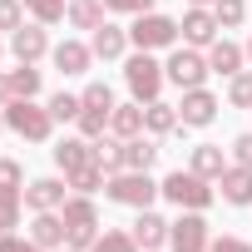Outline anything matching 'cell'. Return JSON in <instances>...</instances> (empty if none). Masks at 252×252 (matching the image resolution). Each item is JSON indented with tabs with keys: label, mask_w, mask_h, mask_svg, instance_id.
Here are the masks:
<instances>
[{
	"label": "cell",
	"mask_w": 252,
	"mask_h": 252,
	"mask_svg": "<svg viewBox=\"0 0 252 252\" xmlns=\"http://www.w3.org/2000/svg\"><path fill=\"white\" fill-rule=\"evenodd\" d=\"M60 252H74V247H60Z\"/></svg>",
	"instance_id": "obj_47"
},
{
	"label": "cell",
	"mask_w": 252,
	"mask_h": 252,
	"mask_svg": "<svg viewBox=\"0 0 252 252\" xmlns=\"http://www.w3.org/2000/svg\"><path fill=\"white\" fill-rule=\"evenodd\" d=\"M25 25V0H0V35H15Z\"/></svg>",
	"instance_id": "obj_36"
},
{
	"label": "cell",
	"mask_w": 252,
	"mask_h": 252,
	"mask_svg": "<svg viewBox=\"0 0 252 252\" xmlns=\"http://www.w3.org/2000/svg\"><path fill=\"white\" fill-rule=\"evenodd\" d=\"M64 198H69V178L45 173V178H30V183H25V208H30V213H60Z\"/></svg>",
	"instance_id": "obj_12"
},
{
	"label": "cell",
	"mask_w": 252,
	"mask_h": 252,
	"mask_svg": "<svg viewBox=\"0 0 252 252\" xmlns=\"http://www.w3.org/2000/svg\"><path fill=\"white\" fill-rule=\"evenodd\" d=\"M104 10H114V15H144V10H154V0H104Z\"/></svg>",
	"instance_id": "obj_39"
},
{
	"label": "cell",
	"mask_w": 252,
	"mask_h": 252,
	"mask_svg": "<svg viewBox=\"0 0 252 252\" xmlns=\"http://www.w3.org/2000/svg\"><path fill=\"white\" fill-rule=\"evenodd\" d=\"M158 188H163V198H168L178 213H208V208H213V198H218V183L198 178L193 168H173Z\"/></svg>",
	"instance_id": "obj_1"
},
{
	"label": "cell",
	"mask_w": 252,
	"mask_h": 252,
	"mask_svg": "<svg viewBox=\"0 0 252 252\" xmlns=\"http://www.w3.org/2000/svg\"><path fill=\"white\" fill-rule=\"evenodd\" d=\"M10 99H15V89H10V74H5V69H0V109H5Z\"/></svg>",
	"instance_id": "obj_42"
},
{
	"label": "cell",
	"mask_w": 252,
	"mask_h": 252,
	"mask_svg": "<svg viewBox=\"0 0 252 252\" xmlns=\"http://www.w3.org/2000/svg\"><path fill=\"white\" fill-rule=\"evenodd\" d=\"M227 104L232 109H252V69H242V74L227 79Z\"/></svg>",
	"instance_id": "obj_35"
},
{
	"label": "cell",
	"mask_w": 252,
	"mask_h": 252,
	"mask_svg": "<svg viewBox=\"0 0 252 252\" xmlns=\"http://www.w3.org/2000/svg\"><path fill=\"white\" fill-rule=\"evenodd\" d=\"M104 183H109V173H104L99 163H84V168H74V173H69V188H74V193H89V198H94Z\"/></svg>",
	"instance_id": "obj_28"
},
{
	"label": "cell",
	"mask_w": 252,
	"mask_h": 252,
	"mask_svg": "<svg viewBox=\"0 0 252 252\" xmlns=\"http://www.w3.org/2000/svg\"><path fill=\"white\" fill-rule=\"evenodd\" d=\"M94 163H99L109 178L124 173V139H114V134H109V139H94Z\"/></svg>",
	"instance_id": "obj_25"
},
{
	"label": "cell",
	"mask_w": 252,
	"mask_h": 252,
	"mask_svg": "<svg viewBox=\"0 0 252 252\" xmlns=\"http://www.w3.org/2000/svg\"><path fill=\"white\" fill-rule=\"evenodd\" d=\"M129 232H134L139 252H163L168 247V218H158L154 208H139V218L129 222Z\"/></svg>",
	"instance_id": "obj_13"
},
{
	"label": "cell",
	"mask_w": 252,
	"mask_h": 252,
	"mask_svg": "<svg viewBox=\"0 0 252 252\" xmlns=\"http://www.w3.org/2000/svg\"><path fill=\"white\" fill-rule=\"evenodd\" d=\"M227 163H232V158L222 154V144H193V154H188V168H193L198 178H208V183H218Z\"/></svg>",
	"instance_id": "obj_19"
},
{
	"label": "cell",
	"mask_w": 252,
	"mask_h": 252,
	"mask_svg": "<svg viewBox=\"0 0 252 252\" xmlns=\"http://www.w3.org/2000/svg\"><path fill=\"white\" fill-rule=\"evenodd\" d=\"M79 99H84V109H104V114H114V89H109L104 79L84 84V89H79Z\"/></svg>",
	"instance_id": "obj_34"
},
{
	"label": "cell",
	"mask_w": 252,
	"mask_h": 252,
	"mask_svg": "<svg viewBox=\"0 0 252 252\" xmlns=\"http://www.w3.org/2000/svg\"><path fill=\"white\" fill-rule=\"evenodd\" d=\"M163 74H168V84H178V89H203L208 84V50H193V45H173L168 50V60H163Z\"/></svg>",
	"instance_id": "obj_7"
},
{
	"label": "cell",
	"mask_w": 252,
	"mask_h": 252,
	"mask_svg": "<svg viewBox=\"0 0 252 252\" xmlns=\"http://www.w3.org/2000/svg\"><path fill=\"white\" fill-rule=\"evenodd\" d=\"M50 154H55V168H60V173L69 178L74 168L94 163V139H84V134H69V139H60V144H55Z\"/></svg>",
	"instance_id": "obj_15"
},
{
	"label": "cell",
	"mask_w": 252,
	"mask_h": 252,
	"mask_svg": "<svg viewBox=\"0 0 252 252\" xmlns=\"http://www.w3.org/2000/svg\"><path fill=\"white\" fill-rule=\"evenodd\" d=\"M104 15H109L104 0H69V10H64V20H69L74 30H89V35L104 25Z\"/></svg>",
	"instance_id": "obj_24"
},
{
	"label": "cell",
	"mask_w": 252,
	"mask_h": 252,
	"mask_svg": "<svg viewBox=\"0 0 252 252\" xmlns=\"http://www.w3.org/2000/svg\"><path fill=\"white\" fill-rule=\"evenodd\" d=\"M218 193H222V203H227V208H252V168L227 163V168H222V178H218Z\"/></svg>",
	"instance_id": "obj_16"
},
{
	"label": "cell",
	"mask_w": 252,
	"mask_h": 252,
	"mask_svg": "<svg viewBox=\"0 0 252 252\" xmlns=\"http://www.w3.org/2000/svg\"><path fill=\"white\" fill-rule=\"evenodd\" d=\"M30 237H35L45 252H60V247H64V237H69L64 213H35V218H30Z\"/></svg>",
	"instance_id": "obj_20"
},
{
	"label": "cell",
	"mask_w": 252,
	"mask_h": 252,
	"mask_svg": "<svg viewBox=\"0 0 252 252\" xmlns=\"http://www.w3.org/2000/svg\"><path fill=\"white\" fill-rule=\"evenodd\" d=\"M242 50H247V60H252V35H247V45H242Z\"/></svg>",
	"instance_id": "obj_43"
},
{
	"label": "cell",
	"mask_w": 252,
	"mask_h": 252,
	"mask_svg": "<svg viewBox=\"0 0 252 252\" xmlns=\"http://www.w3.org/2000/svg\"><path fill=\"white\" fill-rule=\"evenodd\" d=\"M213 242V227L203 213H178L168 222V252H208Z\"/></svg>",
	"instance_id": "obj_8"
},
{
	"label": "cell",
	"mask_w": 252,
	"mask_h": 252,
	"mask_svg": "<svg viewBox=\"0 0 252 252\" xmlns=\"http://www.w3.org/2000/svg\"><path fill=\"white\" fill-rule=\"evenodd\" d=\"M178 30H183V45H193V50H208V45L222 35V25H218L213 5H188V10H183V20H178Z\"/></svg>",
	"instance_id": "obj_11"
},
{
	"label": "cell",
	"mask_w": 252,
	"mask_h": 252,
	"mask_svg": "<svg viewBox=\"0 0 252 252\" xmlns=\"http://www.w3.org/2000/svg\"><path fill=\"white\" fill-rule=\"evenodd\" d=\"M208 252H252V242H247V237L222 232V237H213V242H208Z\"/></svg>",
	"instance_id": "obj_41"
},
{
	"label": "cell",
	"mask_w": 252,
	"mask_h": 252,
	"mask_svg": "<svg viewBox=\"0 0 252 252\" xmlns=\"http://www.w3.org/2000/svg\"><path fill=\"white\" fill-rule=\"evenodd\" d=\"M5 45H10V55H15L20 64H40V60L55 50V45H50V25H40V20H25Z\"/></svg>",
	"instance_id": "obj_10"
},
{
	"label": "cell",
	"mask_w": 252,
	"mask_h": 252,
	"mask_svg": "<svg viewBox=\"0 0 252 252\" xmlns=\"http://www.w3.org/2000/svg\"><path fill=\"white\" fill-rule=\"evenodd\" d=\"M0 252H45V247H40L30 232H25V237H20V232H0Z\"/></svg>",
	"instance_id": "obj_37"
},
{
	"label": "cell",
	"mask_w": 252,
	"mask_h": 252,
	"mask_svg": "<svg viewBox=\"0 0 252 252\" xmlns=\"http://www.w3.org/2000/svg\"><path fill=\"white\" fill-rule=\"evenodd\" d=\"M129 45H134L129 30H124V25H109V20L89 35V50H94V60H104V64H109V60H124V55H129Z\"/></svg>",
	"instance_id": "obj_17"
},
{
	"label": "cell",
	"mask_w": 252,
	"mask_h": 252,
	"mask_svg": "<svg viewBox=\"0 0 252 252\" xmlns=\"http://www.w3.org/2000/svg\"><path fill=\"white\" fill-rule=\"evenodd\" d=\"M227 154H232V163H242V168H252V129H247V134H237Z\"/></svg>",
	"instance_id": "obj_40"
},
{
	"label": "cell",
	"mask_w": 252,
	"mask_h": 252,
	"mask_svg": "<svg viewBox=\"0 0 252 252\" xmlns=\"http://www.w3.org/2000/svg\"><path fill=\"white\" fill-rule=\"evenodd\" d=\"M89 252H139V242H134V232H124V227H104Z\"/></svg>",
	"instance_id": "obj_27"
},
{
	"label": "cell",
	"mask_w": 252,
	"mask_h": 252,
	"mask_svg": "<svg viewBox=\"0 0 252 252\" xmlns=\"http://www.w3.org/2000/svg\"><path fill=\"white\" fill-rule=\"evenodd\" d=\"M74 129H79L84 139H104V134H109V114H104V109H79Z\"/></svg>",
	"instance_id": "obj_33"
},
{
	"label": "cell",
	"mask_w": 252,
	"mask_h": 252,
	"mask_svg": "<svg viewBox=\"0 0 252 252\" xmlns=\"http://www.w3.org/2000/svg\"><path fill=\"white\" fill-rule=\"evenodd\" d=\"M40 84H45V79H40V69H35V64L10 69V89H15V99H35V94H40Z\"/></svg>",
	"instance_id": "obj_30"
},
{
	"label": "cell",
	"mask_w": 252,
	"mask_h": 252,
	"mask_svg": "<svg viewBox=\"0 0 252 252\" xmlns=\"http://www.w3.org/2000/svg\"><path fill=\"white\" fill-rule=\"evenodd\" d=\"M218 109H222V99L203 84V89H183V99H178V124L183 129H208V124L218 119Z\"/></svg>",
	"instance_id": "obj_9"
},
{
	"label": "cell",
	"mask_w": 252,
	"mask_h": 252,
	"mask_svg": "<svg viewBox=\"0 0 252 252\" xmlns=\"http://www.w3.org/2000/svg\"><path fill=\"white\" fill-rule=\"evenodd\" d=\"M64 10H69V0H25V15L40 20V25H60Z\"/></svg>",
	"instance_id": "obj_29"
},
{
	"label": "cell",
	"mask_w": 252,
	"mask_h": 252,
	"mask_svg": "<svg viewBox=\"0 0 252 252\" xmlns=\"http://www.w3.org/2000/svg\"><path fill=\"white\" fill-rule=\"evenodd\" d=\"M25 213V188H0V232H15Z\"/></svg>",
	"instance_id": "obj_26"
},
{
	"label": "cell",
	"mask_w": 252,
	"mask_h": 252,
	"mask_svg": "<svg viewBox=\"0 0 252 252\" xmlns=\"http://www.w3.org/2000/svg\"><path fill=\"white\" fill-rule=\"evenodd\" d=\"M104 198L109 203H119V208H154V198H163V188L149 178V173H134V168H124V173H114L109 183H104Z\"/></svg>",
	"instance_id": "obj_5"
},
{
	"label": "cell",
	"mask_w": 252,
	"mask_h": 252,
	"mask_svg": "<svg viewBox=\"0 0 252 252\" xmlns=\"http://www.w3.org/2000/svg\"><path fill=\"white\" fill-rule=\"evenodd\" d=\"M60 213H64V227H69L64 247L89 252V247H94V237H99V208H94V198H89V193H69Z\"/></svg>",
	"instance_id": "obj_4"
},
{
	"label": "cell",
	"mask_w": 252,
	"mask_h": 252,
	"mask_svg": "<svg viewBox=\"0 0 252 252\" xmlns=\"http://www.w3.org/2000/svg\"><path fill=\"white\" fill-rule=\"evenodd\" d=\"M0 188H25V168H20V158H0Z\"/></svg>",
	"instance_id": "obj_38"
},
{
	"label": "cell",
	"mask_w": 252,
	"mask_h": 252,
	"mask_svg": "<svg viewBox=\"0 0 252 252\" xmlns=\"http://www.w3.org/2000/svg\"><path fill=\"white\" fill-rule=\"evenodd\" d=\"M129 40H134V50H173L178 40H183V30H178V20L173 15H158V10H144V15H134V25H129Z\"/></svg>",
	"instance_id": "obj_6"
},
{
	"label": "cell",
	"mask_w": 252,
	"mask_h": 252,
	"mask_svg": "<svg viewBox=\"0 0 252 252\" xmlns=\"http://www.w3.org/2000/svg\"><path fill=\"white\" fill-rule=\"evenodd\" d=\"M124 84H129V94H134L139 104H154V99H163V84H168V74H163V60H154L149 50L124 55Z\"/></svg>",
	"instance_id": "obj_3"
},
{
	"label": "cell",
	"mask_w": 252,
	"mask_h": 252,
	"mask_svg": "<svg viewBox=\"0 0 252 252\" xmlns=\"http://www.w3.org/2000/svg\"><path fill=\"white\" fill-rule=\"evenodd\" d=\"M0 134H5V109H0Z\"/></svg>",
	"instance_id": "obj_44"
},
{
	"label": "cell",
	"mask_w": 252,
	"mask_h": 252,
	"mask_svg": "<svg viewBox=\"0 0 252 252\" xmlns=\"http://www.w3.org/2000/svg\"><path fill=\"white\" fill-rule=\"evenodd\" d=\"M79 109H84V99H79V94H69V89L50 94V114H55V124H74V119H79Z\"/></svg>",
	"instance_id": "obj_31"
},
{
	"label": "cell",
	"mask_w": 252,
	"mask_h": 252,
	"mask_svg": "<svg viewBox=\"0 0 252 252\" xmlns=\"http://www.w3.org/2000/svg\"><path fill=\"white\" fill-rule=\"evenodd\" d=\"M188 5H213V0H188Z\"/></svg>",
	"instance_id": "obj_45"
},
{
	"label": "cell",
	"mask_w": 252,
	"mask_h": 252,
	"mask_svg": "<svg viewBox=\"0 0 252 252\" xmlns=\"http://www.w3.org/2000/svg\"><path fill=\"white\" fill-rule=\"evenodd\" d=\"M50 60H55V69H60L64 79H74V74H89V64H94V50H89L84 40H60V45L50 50Z\"/></svg>",
	"instance_id": "obj_14"
},
{
	"label": "cell",
	"mask_w": 252,
	"mask_h": 252,
	"mask_svg": "<svg viewBox=\"0 0 252 252\" xmlns=\"http://www.w3.org/2000/svg\"><path fill=\"white\" fill-rule=\"evenodd\" d=\"M158 139L154 134H139V139H124V168H134V173H149L158 163Z\"/></svg>",
	"instance_id": "obj_22"
},
{
	"label": "cell",
	"mask_w": 252,
	"mask_h": 252,
	"mask_svg": "<svg viewBox=\"0 0 252 252\" xmlns=\"http://www.w3.org/2000/svg\"><path fill=\"white\" fill-rule=\"evenodd\" d=\"M183 124H178V104H168V99H154V104H144V134H154V139H168V134H178Z\"/></svg>",
	"instance_id": "obj_21"
},
{
	"label": "cell",
	"mask_w": 252,
	"mask_h": 252,
	"mask_svg": "<svg viewBox=\"0 0 252 252\" xmlns=\"http://www.w3.org/2000/svg\"><path fill=\"white\" fill-rule=\"evenodd\" d=\"M5 129H10L15 139H25V144H50V134H55V114H50V104L10 99V104H5Z\"/></svg>",
	"instance_id": "obj_2"
},
{
	"label": "cell",
	"mask_w": 252,
	"mask_h": 252,
	"mask_svg": "<svg viewBox=\"0 0 252 252\" xmlns=\"http://www.w3.org/2000/svg\"><path fill=\"white\" fill-rule=\"evenodd\" d=\"M242 64H247V50H242V45H232L227 35H218V40L208 45V69H213V74L232 79V74H242Z\"/></svg>",
	"instance_id": "obj_18"
},
{
	"label": "cell",
	"mask_w": 252,
	"mask_h": 252,
	"mask_svg": "<svg viewBox=\"0 0 252 252\" xmlns=\"http://www.w3.org/2000/svg\"><path fill=\"white\" fill-rule=\"evenodd\" d=\"M109 134H114V139H139V134H144V104H139V99L114 104V114H109Z\"/></svg>",
	"instance_id": "obj_23"
},
{
	"label": "cell",
	"mask_w": 252,
	"mask_h": 252,
	"mask_svg": "<svg viewBox=\"0 0 252 252\" xmlns=\"http://www.w3.org/2000/svg\"><path fill=\"white\" fill-rule=\"evenodd\" d=\"M5 50H10V45H5V40H0V55H5Z\"/></svg>",
	"instance_id": "obj_46"
},
{
	"label": "cell",
	"mask_w": 252,
	"mask_h": 252,
	"mask_svg": "<svg viewBox=\"0 0 252 252\" xmlns=\"http://www.w3.org/2000/svg\"><path fill=\"white\" fill-rule=\"evenodd\" d=\"M213 15H218V25L227 35V30H237L247 20V0H213Z\"/></svg>",
	"instance_id": "obj_32"
}]
</instances>
